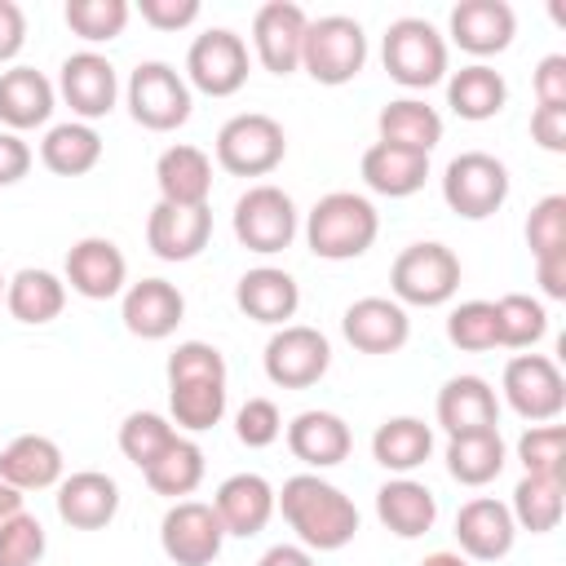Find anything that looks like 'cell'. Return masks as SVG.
I'll return each instance as SVG.
<instances>
[{
	"instance_id": "23",
	"label": "cell",
	"mask_w": 566,
	"mask_h": 566,
	"mask_svg": "<svg viewBox=\"0 0 566 566\" xmlns=\"http://www.w3.org/2000/svg\"><path fill=\"white\" fill-rule=\"evenodd\" d=\"M119 513V486L111 473L80 469L57 482V517L75 531H102Z\"/></svg>"
},
{
	"instance_id": "45",
	"label": "cell",
	"mask_w": 566,
	"mask_h": 566,
	"mask_svg": "<svg viewBox=\"0 0 566 566\" xmlns=\"http://www.w3.org/2000/svg\"><path fill=\"white\" fill-rule=\"evenodd\" d=\"M517 460L526 473L566 482V429L562 424H531L517 438Z\"/></svg>"
},
{
	"instance_id": "20",
	"label": "cell",
	"mask_w": 566,
	"mask_h": 566,
	"mask_svg": "<svg viewBox=\"0 0 566 566\" xmlns=\"http://www.w3.org/2000/svg\"><path fill=\"white\" fill-rule=\"evenodd\" d=\"M119 318L142 340H168L181 327V318H186V296L168 279H142V283L124 287Z\"/></svg>"
},
{
	"instance_id": "21",
	"label": "cell",
	"mask_w": 566,
	"mask_h": 566,
	"mask_svg": "<svg viewBox=\"0 0 566 566\" xmlns=\"http://www.w3.org/2000/svg\"><path fill=\"white\" fill-rule=\"evenodd\" d=\"M212 239V208H177V203H155L146 217V243L159 261H195Z\"/></svg>"
},
{
	"instance_id": "57",
	"label": "cell",
	"mask_w": 566,
	"mask_h": 566,
	"mask_svg": "<svg viewBox=\"0 0 566 566\" xmlns=\"http://www.w3.org/2000/svg\"><path fill=\"white\" fill-rule=\"evenodd\" d=\"M420 566H473V562H469V557H460V553H447V548H442V553H429Z\"/></svg>"
},
{
	"instance_id": "8",
	"label": "cell",
	"mask_w": 566,
	"mask_h": 566,
	"mask_svg": "<svg viewBox=\"0 0 566 566\" xmlns=\"http://www.w3.org/2000/svg\"><path fill=\"white\" fill-rule=\"evenodd\" d=\"M230 226H234V239L248 248V252H261V256H274L283 248H292L296 239V203L283 186H248L239 199H234V212H230Z\"/></svg>"
},
{
	"instance_id": "7",
	"label": "cell",
	"mask_w": 566,
	"mask_h": 566,
	"mask_svg": "<svg viewBox=\"0 0 566 566\" xmlns=\"http://www.w3.org/2000/svg\"><path fill=\"white\" fill-rule=\"evenodd\" d=\"M128 115L133 124L150 128V133H172L190 119L195 102H190V84L177 66L168 62H137L133 75H128Z\"/></svg>"
},
{
	"instance_id": "25",
	"label": "cell",
	"mask_w": 566,
	"mask_h": 566,
	"mask_svg": "<svg viewBox=\"0 0 566 566\" xmlns=\"http://www.w3.org/2000/svg\"><path fill=\"white\" fill-rule=\"evenodd\" d=\"M57 106V88L49 84L44 71L35 66H9L0 71V124L9 133H27V128H44L53 119Z\"/></svg>"
},
{
	"instance_id": "9",
	"label": "cell",
	"mask_w": 566,
	"mask_h": 566,
	"mask_svg": "<svg viewBox=\"0 0 566 566\" xmlns=\"http://www.w3.org/2000/svg\"><path fill=\"white\" fill-rule=\"evenodd\" d=\"M509 168L486 150H464L442 172V199L464 221H486L509 199Z\"/></svg>"
},
{
	"instance_id": "22",
	"label": "cell",
	"mask_w": 566,
	"mask_h": 566,
	"mask_svg": "<svg viewBox=\"0 0 566 566\" xmlns=\"http://www.w3.org/2000/svg\"><path fill=\"white\" fill-rule=\"evenodd\" d=\"M433 411H438V424L447 429V438L500 429V398L482 376H451L438 389V407Z\"/></svg>"
},
{
	"instance_id": "40",
	"label": "cell",
	"mask_w": 566,
	"mask_h": 566,
	"mask_svg": "<svg viewBox=\"0 0 566 566\" xmlns=\"http://www.w3.org/2000/svg\"><path fill=\"white\" fill-rule=\"evenodd\" d=\"M172 424L186 433H203L226 416V380H168Z\"/></svg>"
},
{
	"instance_id": "19",
	"label": "cell",
	"mask_w": 566,
	"mask_h": 566,
	"mask_svg": "<svg viewBox=\"0 0 566 566\" xmlns=\"http://www.w3.org/2000/svg\"><path fill=\"white\" fill-rule=\"evenodd\" d=\"M447 35L473 57H495L513 44L517 13L509 0H460L447 18Z\"/></svg>"
},
{
	"instance_id": "46",
	"label": "cell",
	"mask_w": 566,
	"mask_h": 566,
	"mask_svg": "<svg viewBox=\"0 0 566 566\" xmlns=\"http://www.w3.org/2000/svg\"><path fill=\"white\" fill-rule=\"evenodd\" d=\"M44 548H49L44 526L27 509L0 522V566H40Z\"/></svg>"
},
{
	"instance_id": "1",
	"label": "cell",
	"mask_w": 566,
	"mask_h": 566,
	"mask_svg": "<svg viewBox=\"0 0 566 566\" xmlns=\"http://www.w3.org/2000/svg\"><path fill=\"white\" fill-rule=\"evenodd\" d=\"M274 509L296 531V544L310 553H340L358 535L354 500L318 473H292L283 491H274Z\"/></svg>"
},
{
	"instance_id": "11",
	"label": "cell",
	"mask_w": 566,
	"mask_h": 566,
	"mask_svg": "<svg viewBox=\"0 0 566 566\" xmlns=\"http://www.w3.org/2000/svg\"><path fill=\"white\" fill-rule=\"evenodd\" d=\"M261 367L270 376V385L279 389H310L327 376L332 367V345L318 327H305V323H287L279 327L270 340H265V354H261Z\"/></svg>"
},
{
	"instance_id": "32",
	"label": "cell",
	"mask_w": 566,
	"mask_h": 566,
	"mask_svg": "<svg viewBox=\"0 0 566 566\" xmlns=\"http://www.w3.org/2000/svg\"><path fill=\"white\" fill-rule=\"evenodd\" d=\"M429 455H433V429L420 416H389L371 433V460L394 478H407Z\"/></svg>"
},
{
	"instance_id": "15",
	"label": "cell",
	"mask_w": 566,
	"mask_h": 566,
	"mask_svg": "<svg viewBox=\"0 0 566 566\" xmlns=\"http://www.w3.org/2000/svg\"><path fill=\"white\" fill-rule=\"evenodd\" d=\"M305 27H310V13L292 0H270L256 9L252 18V49H256V62L270 71V75H292L301 71V49H305Z\"/></svg>"
},
{
	"instance_id": "44",
	"label": "cell",
	"mask_w": 566,
	"mask_h": 566,
	"mask_svg": "<svg viewBox=\"0 0 566 566\" xmlns=\"http://www.w3.org/2000/svg\"><path fill=\"white\" fill-rule=\"evenodd\" d=\"M447 340L464 354H486L500 345V327H495V305L491 301H460L447 314Z\"/></svg>"
},
{
	"instance_id": "33",
	"label": "cell",
	"mask_w": 566,
	"mask_h": 566,
	"mask_svg": "<svg viewBox=\"0 0 566 566\" xmlns=\"http://www.w3.org/2000/svg\"><path fill=\"white\" fill-rule=\"evenodd\" d=\"M504 102H509V84H504V75H500L495 66H486V62H469V66L451 71V80H447V106H451L460 119H469V124L495 119V115L504 111Z\"/></svg>"
},
{
	"instance_id": "2",
	"label": "cell",
	"mask_w": 566,
	"mask_h": 566,
	"mask_svg": "<svg viewBox=\"0 0 566 566\" xmlns=\"http://www.w3.org/2000/svg\"><path fill=\"white\" fill-rule=\"evenodd\" d=\"M380 234V212L367 195L332 190L305 217V243L318 261H354Z\"/></svg>"
},
{
	"instance_id": "50",
	"label": "cell",
	"mask_w": 566,
	"mask_h": 566,
	"mask_svg": "<svg viewBox=\"0 0 566 566\" xmlns=\"http://www.w3.org/2000/svg\"><path fill=\"white\" fill-rule=\"evenodd\" d=\"M535 106H566V53H548L535 66Z\"/></svg>"
},
{
	"instance_id": "58",
	"label": "cell",
	"mask_w": 566,
	"mask_h": 566,
	"mask_svg": "<svg viewBox=\"0 0 566 566\" xmlns=\"http://www.w3.org/2000/svg\"><path fill=\"white\" fill-rule=\"evenodd\" d=\"M4 283H9V279H4V274H0V301H4Z\"/></svg>"
},
{
	"instance_id": "49",
	"label": "cell",
	"mask_w": 566,
	"mask_h": 566,
	"mask_svg": "<svg viewBox=\"0 0 566 566\" xmlns=\"http://www.w3.org/2000/svg\"><path fill=\"white\" fill-rule=\"evenodd\" d=\"M137 13L155 31H186L199 22V0H137Z\"/></svg>"
},
{
	"instance_id": "24",
	"label": "cell",
	"mask_w": 566,
	"mask_h": 566,
	"mask_svg": "<svg viewBox=\"0 0 566 566\" xmlns=\"http://www.w3.org/2000/svg\"><path fill=\"white\" fill-rule=\"evenodd\" d=\"M212 509L226 526V535H239V539H252L270 526L274 517V486L261 478V473H230L217 495H212Z\"/></svg>"
},
{
	"instance_id": "54",
	"label": "cell",
	"mask_w": 566,
	"mask_h": 566,
	"mask_svg": "<svg viewBox=\"0 0 566 566\" xmlns=\"http://www.w3.org/2000/svg\"><path fill=\"white\" fill-rule=\"evenodd\" d=\"M535 283L548 301H566V252H548L535 261Z\"/></svg>"
},
{
	"instance_id": "38",
	"label": "cell",
	"mask_w": 566,
	"mask_h": 566,
	"mask_svg": "<svg viewBox=\"0 0 566 566\" xmlns=\"http://www.w3.org/2000/svg\"><path fill=\"white\" fill-rule=\"evenodd\" d=\"M566 509V482L562 478H539V473H522V482L513 486V526L531 531V535H548L557 531Z\"/></svg>"
},
{
	"instance_id": "14",
	"label": "cell",
	"mask_w": 566,
	"mask_h": 566,
	"mask_svg": "<svg viewBox=\"0 0 566 566\" xmlns=\"http://www.w3.org/2000/svg\"><path fill=\"white\" fill-rule=\"evenodd\" d=\"M57 97L71 106V115L80 124H93V119L111 115L115 102H119V75L111 66V57H102L97 49L71 53L57 71Z\"/></svg>"
},
{
	"instance_id": "51",
	"label": "cell",
	"mask_w": 566,
	"mask_h": 566,
	"mask_svg": "<svg viewBox=\"0 0 566 566\" xmlns=\"http://www.w3.org/2000/svg\"><path fill=\"white\" fill-rule=\"evenodd\" d=\"M531 137L548 155H566V106H535L531 111Z\"/></svg>"
},
{
	"instance_id": "39",
	"label": "cell",
	"mask_w": 566,
	"mask_h": 566,
	"mask_svg": "<svg viewBox=\"0 0 566 566\" xmlns=\"http://www.w3.org/2000/svg\"><path fill=\"white\" fill-rule=\"evenodd\" d=\"M142 478H146V486H150L155 495H168V500L177 504V500H186V495L203 482V447L177 433L172 447H168L155 464L142 469Z\"/></svg>"
},
{
	"instance_id": "3",
	"label": "cell",
	"mask_w": 566,
	"mask_h": 566,
	"mask_svg": "<svg viewBox=\"0 0 566 566\" xmlns=\"http://www.w3.org/2000/svg\"><path fill=\"white\" fill-rule=\"evenodd\" d=\"M389 292L402 310L407 305H420V310L447 305L460 292V256L433 239L407 243L389 265Z\"/></svg>"
},
{
	"instance_id": "17",
	"label": "cell",
	"mask_w": 566,
	"mask_h": 566,
	"mask_svg": "<svg viewBox=\"0 0 566 566\" xmlns=\"http://www.w3.org/2000/svg\"><path fill=\"white\" fill-rule=\"evenodd\" d=\"M513 539H517V526H513V513L504 500L495 495H473L460 504L455 513V544H460V557L469 562H500L513 553Z\"/></svg>"
},
{
	"instance_id": "37",
	"label": "cell",
	"mask_w": 566,
	"mask_h": 566,
	"mask_svg": "<svg viewBox=\"0 0 566 566\" xmlns=\"http://www.w3.org/2000/svg\"><path fill=\"white\" fill-rule=\"evenodd\" d=\"M504 438L500 429H486V433H464V438H447V473L460 482V486H486L504 473Z\"/></svg>"
},
{
	"instance_id": "26",
	"label": "cell",
	"mask_w": 566,
	"mask_h": 566,
	"mask_svg": "<svg viewBox=\"0 0 566 566\" xmlns=\"http://www.w3.org/2000/svg\"><path fill=\"white\" fill-rule=\"evenodd\" d=\"M234 305L265 327H287V318H296L301 310V287L287 270L279 265H256L234 283Z\"/></svg>"
},
{
	"instance_id": "27",
	"label": "cell",
	"mask_w": 566,
	"mask_h": 566,
	"mask_svg": "<svg viewBox=\"0 0 566 566\" xmlns=\"http://www.w3.org/2000/svg\"><path fill=\"white\" fill-rule=\"evenodd\" d=\"M155 186H159V199L164 203L203 208L208 195H212V159L199 146L177 142V146H168L155 159Z\"/></svg>"
},
{
	"instance_id": "16",
	"label": "cell",
	"mask_w": 566,
	"mask_h": 566,
	"mask_svg": "<svg viewBox=\"0 0 566 566\" xmlns=\"http://www.w3.org/2000/svg\"><path fill=\"white\" fill-rule=\"evenodd\" d=\"M62 283H66L75 296H84V301H111V296H119L124 283H128V261H124V252H119L115 239L88 234V239L71 243Z\"/></svg>"
},
{
	"instance_id": "13",
	"label": "cell",
	"mask_w": 566,
	"mask_h": 566,
	"mask_svg": "<svg viewBox=\"0 0 566 566\" xmlns=\"http://www.w3.org/2000/svg\"><path fill=\"white\" fill-rule=\"evenodd\" d=\"M221 544L226 526L203 500H177L159 522V548L172 566H212L221 557Z\"/></svg>"
},
{
	"instance_id": "10",
	"label": "cell",
	"mask_w": 566,
	"mask_h": 566,
	"mask_svg": "<svg viewBox=\"0 0 566 566\" xmlns=\"http://www.w3.org/2000/svg\"><path fill=\"white\" fill-rule=\"evenodd\" d=\"M248 44L230 27H212L190 40L186 49V84L208 97H234L248 84Z\"/></svg>"
},
{
	"instance_id": "55",
	"label": "cell",
	"mask_w": 566,
	"mask_h": 566,
	"mask_svg": "<svg viewBox=\"0 0 566 566\" xmlns=\"http://www.w3.org/2000/svg\"><path fill=\"white\" fill-rule=\"evenodd\" d=\"M256 566H314V553L301 548V544H270L256 557Z\"/></svg>"
},
{
	"instance_id": "6",
	"label": "cell",
	"mask_w": 566,
	"mask_h": 566,
	"mask_svg": "<svg viewBox=\"0 0 566 566\" xmlns=\"http://www.w3.org/2000/svg\"><path fill=\"white\" fill-rule=\"evenodd\" d=\"M287 155V133L274 115L243 111L230 115L217 133V164L230 177H270Z\"/></svg>"
},
{
	"instance_id": "42",
	"label": "cell",
	"mask_w": 566,
	"mask_h": 566,
	"mask_svg": "<svg viewBox=\"0 0 566 566\" xmlns=\"http://www.w3.org/2000/svg\"><path fill=\"white\" fill-rule=\"evenodd\" d=\"M62 18L71 35H80L84 44H111L115 35H124L133 4L128 0H66Z\"/></svg>"
},
{
	"instance_id": "56",
	"label": "cell",
	"mask_w": 566,
	"mask_h": 566,
	"mask_svg": "<svg viewBox=\"0 0 566 566\" xmlns=\"http://www.w3.org/2000/svg\"><path fill=\"white\" fill-rule=\"evenodd\" d=\"M13 513H22V491H13L9 482H0V522L13 517Z\"/></svg>"
},
{
	"instance_id": "5",
	"label": "cell",
	"mask_w": 566,
	"mask_h": 566,
	"mask_svg": "<svg viewBox=\"0 0 566 566\" xmlns=\"http://www.w3.org/2000/svg\"><path fill=\"white\" fill-rule=\"evenodd\" d=\"M367 66V35L354 18L345 13H327V18H310L305 27V49H301V71L314 84L340 88L349 84L358 71Z\"/></svg>"
},
{
	"instance_id": "29",
	"label": "cell",
	"mask_w": 566,
	"mask_h": 566,
	"mask_svg": "<svg viewBox=\"0 0 566 566\" xmlns=\"http://www.w3.org/2000/svg\"><path fill=\"white\" fill-rule=\"evenodd\" d=\"M62 447L44 433H18L4 451H0V482H9L13 491H44L62 482Z\"/></svg>"
},
{
	"instance_id": "31",
	"label": "cell",
	"mask_w": 566,
	"mask_h": 566,
	"mask_svg": "<svg viewBox=\"0 0 566 566\" xmlns=\"http://www.w3.org/2000/svg\"><path fill=\"white\" fill-rule=\"evenodd\" d=\"M376 517L385 531H394L398 539H420L424 531H433L438 522V500L424 482L416 478H389L376 491Z\"/></svg>"
},
{
	"instance_id": "53",
	"label": "cell",
	"mask_w": 566,
	"mask_h": 566,
	"mask_svg": "<svg viewBox=\"0 0 566 566\" xmlns=\"http://www.w3.org/2000/svg\"><path fill=\"white\" fill-rule=\"evenodd\" d=\"M27 44V13L13 0H0V62H13Z\"/></svg>"
},
{
	"instance_id": "34",
	"label": "cell",
	"mask_w": 566,
	"mask_h": 566,
	"mask_svg": "<svg viewBox=\"0 0 566 566\" xmlns=\"http://www.w3.org/2000/svg\"><path fill=\"white\" fill-rule=\"evenodd\" d=\"M376 133H380V142H389V146L429 155V150L442 142V115H438L429 102H420V97H394V102L380 106Z\"/></svg>"
},
{
	"instance_id": "43",
	"label": "cell",
	"mask_w": 566,
	"mask_h": 566,
	"mask_svg": "<svg viewBox=\"0 0 566 566\" xmlns=\"http://www.w3.org/2000/svg\"><path fill=\"white\" fill-rule=\"evenodd\" d=\"M172 438H177V424H172L168 416H159V411H133V416H124V424H119V451H124V460L137 464V469L155 464V460L172 447Z\"/></svg>"
},
{
	"instance_id": "30",
	"label": "cell",
	"mask_w": 566,
	"mask_h": 566,
	"mask_svg": "<svg viewBox=\"0 0 566 566\" xmlns=\"http://www.w3.org/2000/svg\"><path fill=\"white\" fill-rule=\"evenodd\" d=\"M363 181L371 195H385V199H407L424 186L429 177V155L420 150H402V146H389V142H371L363 150V164H358Z\"/></svg>"
},
{
	"instance_id": "4",
	"label": "cell",
	"mask_w": 566,
	"mask_h": 566,
	"mask_svg": "<svg viewBox=\"0 0 566 566\" xmlns=\"http://www.w3.org/2000/svg\"><path fill=\"white\" fill-rule=\"evenodd\" d=\"M380 62H385L394 84H402L411 93L416 88H433V84L447 80V40L424 18H398V22L385 27Z\"/></svg>"
},
{
	"instance_id": "28",
	"label": "cell",
	"mask_w": 566,
	"mask_h": 566,
	"mask_svg": "<svg viewBox=\"0 0 566 566\" xmlns=\"http://www.w3.org/2000/svg\"><path fill=\"white\" fill-rule=\"evenodd\" d=\"M349 447H354V433L336 411H301L287 424V451L314 473L340 464Z\"/></svg>"
},
{
	"instance_id": "18",
	"label": "cell",
	"mask_w": 566,
	"mask_h": 566,
	"mask_svg": "<svg viewBox=\"0 0 566 566\" xmlns=\"http://www.w3.org/2000/svg\"><path fill=\"white\" fill-rule=\"evenodd\" d=\"M340 332L358 354H398L411 340V318L394 296H358L340 314Z\"/></svg>"
},
{
	"instance_id": "41",
	"label": "cell",
	"mask_w": 566,
	"mask_h": 566,
	"mask_svg": "<svg viewBox=\"0 0 566 566\" xmlns=\"http://www.w3.org/2000/svg\"><path fill=\"white\" fill-rule=\"evenodd\" d=\"M495 305V327H500V345L504 349H535L548 332V310L544 301L526 296V292H509Z\"/></svg>"
},
{
	"instance_id": "12",
	"label": "cell",
	"mask_w": 566,
	"mask_h": 566,
	"mask_svg": "<svg viewBox=\"0 0 566 566\" xmlns=\"http://www.w3.org/2000/svg\"><path fill=\"white\" fill-rule=\"evenodd\" d=\"M500 389H504V402L531 424H553L562 416V407H566V376L548 354L509 358Z\"/></svg>"
},
{
	"instance_id": "47",
	"label": "cell",
	"mask_w": 566,
	"mask_h": 566,
	"mask_svg": "<svg viewBox=\"0 0 566 566\" xmlns=\"http://www.w3.org/2000/svg\"><path fill=\"white\" fill-rule=\"evenodd\" d=\"M526 248L531 256L566 252V195H544L526 217Z\"/></svg>"
},
{
	"instance_id": "36",
	"label": "cell",
	"mask_w": 566,
	"mask_h": 566,
	"mask_svg": "<svg viewBox=\"0 0 566 566\" xmlns=\"http://www.w3.org/2000/svg\"><path fill=\"white\" fill-rule=\"evenodd\" d=\"M40 164L57 177H84L102 164V137L93 124H80V119H66V124H53L40 142Z\"/></svg>"
},
{
	"instance_id": "35",
	"label": "cell",
	"mask_w": 566,
	"mask_h": 566,
	"mask_svg": "<svg viewBox=\"0 0 566 566\" xmlns=\"http://www.w3.org/2000/svg\"><path fill=\"white\" fill-rule=\"evenodd\" d=\"M4 310L27 327H44L66 310V283L53 270L27 265L4 283Z\"/></svg>"
},
{
	"instance_id": "52",
	"label": "cell",
	"mask_w": 566,
	"mask_h": 566,
	"mask_svg": "<svg viewBox=\"0 0 566 566\" xmlns=\"http://www.w3.org/2000/svg\"><path fill=\"white\" fill-rule=\"evenodd\" d=\"M31 146L18 137V133H9V128H0V186H18L27 172H31Z\"/></svg>"
},
{
	"instance_id": "48",
	"label": "cell",
	"mask_w": 566,
	"mask_h": 566,
	"mask_svg": "<svg viewBox=\"0 0 566 566\" xmlns=\"http://www.w3.org/2000/svg\"><path fill=\"white\" fill-rule=\"evenodd\" d=\"M279 433H283V416H279V407H274L270 398H248V402L234 411V438H239L243 447L261 451V447L279 442Z\"/></svg>"
}]
</instances>
